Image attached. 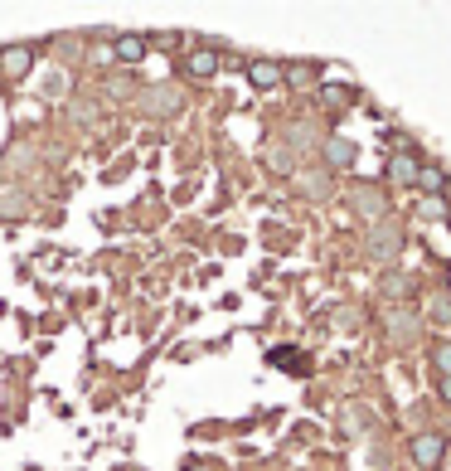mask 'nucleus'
<instances>
[{"label": "nucleus", "mask_w": 451, "mask_h": 471, "mask_svg": "<svg viewBox=\"0 0 451 471\" xmlns=\"http://www.w3.org/2000/svg\"><path fill=\"white\" fill-rule=\"evenodd\" d=\"M413 457H418L423 467H432V462L442 457V438H418V443H413Z\"/></svg>", "instance_id": "obj_1"}, {"label": "nucleus", "mask_w": 451, "mask_h": 471, "mask_svg": "<svg viewBox=\"0 0 451 471\" xmlns=\"http://www.w3.org/2000/svg\"><path fill=\"white\" fill-rule=\"evenodd\" d=\"M393 175L413 180V175H418V161H413V156H398V161H393Z\"/></svg>", "instance_id": "obj_2"}]
</instances>
